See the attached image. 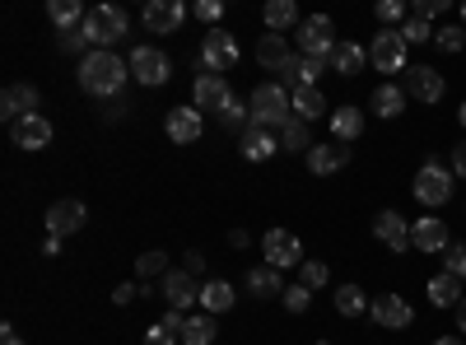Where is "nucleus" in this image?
Masks as SVG:
<instances>
[{
  "label": "nucleus",
  "instance_id": "3",
  "mask_svg": "<svg viewBox=\"0 0 466 345\" xmlns=\"http://www.w3.org/2000/svg\"><path fill=\"white\" fill-rule=\"evenodd\" d=\"M127 28H131V19H127V10L122 5H98V10H89V19H85V37H89V47L94 52H107L116 37H127Z\"/></svg>",
  "mask_w": 466,
  "mask_h": 345
},
{
  "label": "nucleus",
  "instance_id": "45",
  "mask_svg": "<svg viewBox=\"0 0 466 345\" xmlns=\"http://www.w3.org/2000/svg\"><path fill=\"white\" fill-rule=\"evenodd\" d=\"M219 15H224L219 0H201V5H197V19H206L210 28H219Z\"/></svg>",
  "mask_w": 466,
  "mask_h": 345
},
{
  "label": "nucleus",
  "instance_id": "12",
  "mask_svg": "<svg viewBox=\"0 0 466 345\" xmlns=\"http://www.w3.org/2000/svg\"><path fill=\"white\" fill-rule=\"evenodd\" d=\"M164 131H168V140H177V145H197V140L206 136V117H201L197 107H168Z\"/></svg>",
  "mask_w": 466,
  "mask_h": 345
},
{
  "label": "nucleus",
  "instance_id": "54",
  "mask_svg": "<svg viewBox=\"0 0 466 345\" xmlns=\"http://www.w3.org/2000/svg\"><path fill=\"white\" fill-rule=\"evenodd\" d=\"M457 331H461V336H466V299H461V303H457Z\"/></svg>",
  "mask_w": 466,
  "mask_h": 345
},
{
  "label": "nucleus",
  "instance_id": "44",
  "mask_svg": "<svg viewBox=\"0 0 466 345\" xmlns=\"http://www.w3.org/2000/svg\"><path fill=\"white\" fill-rule=\"evenodd\" d=\"M373 15H378V19H382V24H397V19H401V15H406V5H401V0H382V5H378V10H373Z\"/></svg>",
  "mask_w": 466,
  "mask_h": 345
},
{
  "label": "nucleus",
  "instance_id": "27",
  "mask_svg": "<svg viewBox=\"0 0 466 345\" xmlns=\"http://www.w3.org/2000/svg\"><path fill=\"white\" fill-rule=\"evenodd\" d=\"M360 131H364V112H360V107H336V112H331V136H336L340 145H350Z\"/></svg>",
  "mask_w": 466,
  "mask_h": 345
},
{
  "label": "nucleus",
  "instance_id": "52",
  "mask_svg": "<svg viewBox=\"0 0 466 345\" xmlns=\"http://www.w3.org/2000/svg\"><path fill=\"white\" fill-rule=\"evenodd\" d=\"M452 168H457V173H461V178H466V140H461V145H457V149H452Z\"/></svg>",
  "mask_w": 466,
  "mask_h": 345
},
{
  "label": "nucleus",
  "instance_id": "37",
  "mask_svg": "<svg viewBox=\"0 0 466 345\" xmlns=\"http://www.w3.org/2000/svg\"><path fill=\"white\" fill-rule=\"evenodd\" d=\"M219 122H224L228 131H238V127L248 131V127H252V107H248L243 98H233V103H228V107L219 112Z\"/></svg>",
  "mask_w": 466,
  "mask_h": 345
},
{
  "label": "nucleus",
  "instance_id": "39",
  "mask_svg": "<svg viewBox=\"0 0 466 345\" xmlns=\"http://www.w3.org/2000/svg\"><path fill=\"white\" fill-rule=\"evenodd\" d=\"M443 271H448L452 280H466V243H452V248L443 252Z\"/></svg>",
  "mask_w": 466,
  "mask_h": 345
},
{
  "label": "nucleus",
  "instance_id": "29",
  "mask_svg": "<svg viewBox=\"0 0 466 345\" xmlns=\"http://www.w3.org/2000/svg\"><path fill=\"white\" fill-rule=\"evenodd\" d=\"M299 5H294V0H270V5H266V28L270 33H285V28H294L299 33Z\"/></svg>",
  "mask_w": 466,
  "mask_h": 345
},
{
  "label": "nucleus",
  "instance_id": "47",
  "mask_svg": "<svg viewBox=\"0 0 466 345\" xmlns=\"http://www.w3.org/2000/svg\"><path fill=\"white\" fill-rule=\"evenodd\" d=\"M159 327H164V331H173V336H177V340H182V327H187V318H182V313H177V309H168V313H164V318H159Z\"/></svg>",
  "mask_w": 466,
  "mask_h": 345
},
{
  "label": "nucleus",
  "instance_id": "49",
  "mask_svg": "<svg viewBox=\"0 0 466 345\" xmlns=\"http://www.w3.org/2000/svg\"><path fill=\"white\" fill-rule=\"evenodd\" d=\"M443 10H448V0H420V5H415L420 19H434V15H443Z\"/></svg>",
  "mask_w": 466,
  "mask_h": 345
},
{
  "label": "nucleus",
  "instance_id": "38",
  "mask_svg": "<svg viewBox=\"0 0 466 345\" xmlns=\"http://www.w3.org/2000/svg\"><path fill=\"white\" fill-rule=\"evenodd\" d=\"M401 37H406V47H415V43H434V28H430V19L410 15V19L401 24Z\"/></svg>",
  "mask_w": 466,
  "mask_h": 345
},
{
  "label": "nucleus",
  "instance_id": "42",
  "mask_svg": "<svg viewBox=\"0 0 466 345\" xmlns=\"http://www.w3.org/2000/svg\"><path fill=\"white\" fill-rule=\"evenodd\" d=\"M285 303H289V313H308L313 289H308V285H289V289H285Z\"/></svg>",
  "mask_w": 466,
  "mask_h": 345
},
{
  "label": "nucleus",
  "instance_id": "6",
  "mask_svg": "<svg viewBox=\"0 0 466 345\" xmlns=\"http://www.w3.org/2000/svg\"><path fill=\"white\" fill-rule=\"evenodd\" d=\"M294 37H299V47H303V56H318V61H331V52H336V28H331V19H327V15H313V19H303Z\"/></svg>",
  "mask_w": 466,
  "mask_h": 345
},
{
  "label": "nucleus",
  "instance_id": "21",
  "mask_svg": "<svg viewBox=\"0 0 466 345\" xmlns=\"http://www.w3.org/2000/svg\"><path fill=\"white\" fill-rule=\"evenodd\" d=\"M0 112H5V122L33 117V112H37V89L33 85H10L5 94H0Z\"/></svg>",
  "mask_w": 466,
  "mask_h": 345
},
{
  "label": "nucleus",
  "instance_id": "57",
  "mask_svg": "<svg viewBox=\"0 0 466 345\" xmlns=\"http://www.w3.org/2000/svg\"><path fill=\"white\" fill-rule=\"evenodd\" d=\"M322 345H327V340H322Z\"/></svg>",
  "mask_w": 466,
  "mask_h": 345
},
{
  "label": "nucleus",
  "instance_id": "35",
  "mask_svg": "<svg viewBox=\"0 0 466 345\" xmlns=\"http://www.w3.org/2000/svg\"><path fill=\"white\" fill-rule=\"evenodd\" d=\"M215 318L210 313H201V318H187V327H182V345H215Z\"/></svg>",
  "mask_w": 466,
  "mask_h": 345
},
{
  "label": "nucleus",
  "instance_id": "20",
  "mask_svg": "<svg viewBox=\"0 0 466 345\" xmlns=\"http://www.w3.org/2000/svg\"><path fill=\"white\" fill-rule=\"evenodd\" d=\"M345 164H350V145H340V140H331V145H313V149H308V168H313L318 178L340 173Z\"/></svg>",
  "mask_w": 466,
  "mask_h": 345
},
{
  "label": "nucleus",
  "instance_id": "1",
  "mask_svg": "<svg viewBox=\"0 0 466 345\" xmlns=\"http://www.w3.org/2000/svg\"><path fill=\"white\" fill-rule=\"evenodd\" d=\"M131 80V61H122L116 52H89L80 61V89L94 98H116Z\"/></svg>",
  "mask_w": 466,
  "mask_h": 345
},
{
  "label": "nucleus",
  "instance_id": "50",
  "mask_svg": "<svg viewBox=\"0 0 466 345\" xmlns=\"http://www.w3.org/2000/svg\"><path fill=\"white\" fill-rule=\"evenodd\" d=\"M136 299V285H116V294H112V303H122V309H127V303Z\"/></svg>",
  "mask_w": 466,
  "mask_h": 345
},
{
  "label": "nucleus",
  "instance_id": "22",
  "mask_svg": "<svg viewBox=\"0 0 466 345\" xmlns=\"http://www.w3.org/2000/svg\"><path fill=\"white\" fill-rule=\"evenodd\" d=\"M164 299H168V309H187V303H201V289L197 280H191V271H168L164 276Z\"/></svg>",
  "mask_w": 466,
  "mask_h": 345
},
{
  "label": "nucleus",
  "instance_id": "5",
  "mask_svg": "<svg viewBox=\"0 0 466 345\" xmlns=\"http://www.w3.org/2000/svg\"><path fill=\"white\" fill-rule=\"evenodd\" d=\"M369 61L382 70V75H406V37L401 28H382L369 47Z\"/></svg>",
  "mask_w": 466,
  "mask_h": 345
},
{
  "label": "nucleus",
  "instance_id": "4",
  "mask_svg": "<svg viewBox=\"0 0 466 345\" xmlns=\"http://www.w3.org/2000/svg\"><path fill=\"white\" fill-rule=\"evenodd\" d=\"M238 37L233 33H224V28H210L206 37H201V61H197V70L201 75H224V70H233L238 66Z\"/></svg>",
  "mask_w": 466,
  "mask_h": 345
},
{
  "label": "nucleus",
  "instance_id": "43",
  "mask_svg": "<svg viewBox=\"0 0 466 345\" xmlns=\"http://www.w3.org/2000/svg\"><path fill=\"white\" fill-rule=\"evenodd\" d=\"M434 43H439L443 52H461V47H466V33H461V28H439Z\"/></svg>",
  "mask_w": 466,
  "mask_h": 345
},
{
  "label": "nucleus",
  "instance_id": "46",
  "mask_svg": "<svg viewBox=\"0 0 466 345\" xmlns=\"http://www.w3.org/2000/svg\"><path fill=\"white\" fill-rule=\"evenodd\" d=\"M61 47H66V52H85V47H89V37H85L80 28H75V33H61ZM85 56H89V52H85Z\"/></svg>",
  "mask_w": 466,
  "mask_h": 345
},
{
  "label": "nucleus",
  "instance_id": "9",
  "mask_svg": "<svg viewBox=\"0 0 466 345\" xmlns=\"http://www.w3.org/2000/svg\"><path fill=\"white\" fill-rule=\"evenodd\" d=\"M448 197H452V173L439 168V164H424L415 173V201L420 206H443Z\"/></svg>",
  "mask_w": 466,
  "mask_h": 345
},
{
  "label": "nucleus",
  "instance_id": "10",
  "mask_svg": "<svg viewBox=\"0 0 466 345\" xmlns=\"http://www.w3.org/2000/svg\"><path fill=\"white\" fill-rule=\"evenodd\" d=\"M85 219H89L85 201H70V197L56 201V206L47 210V238H70V234H80Z\"/></svg>",
  "mask_w": 466,
  "mask_h": 345
},
{
  "label": "nucleus",
  "instance_id": "19",
  "mask_svg": "<svg viewBox=\"0 0 466 345\" xmlns=\"http://www.w3.org/2000/svg\"><path fill=\"white\" fill-rule=\"evenodd\" d=\"M257 66H266V70H289L294 66V52H289V37L285 33H266L261 43H257Z\"/></svg>",
  "mask_w": 466,
  "mask_h": 345
},
{
  "label": "nucleus",
  "instance_id": "2",
  "mask_svg": "<svg viewBox=\"0 0 466 345\" xmlns=\"http://www.w3.org/2000/svg\"><path fill=\"white\" fill-rule=\"evenodd\" d=\"M248 107H252V127H266V131H285L294 122V98L280 85H257Z\"/></svg>",
  "mask_w": 466,
  "mask_h": 345
},
{
  "label": "nucleus",
  "instance_id": "7",
  "mask_svg": "<svg viewBox=\"0 0 466 345\" xmlns=\"http://www.w3.org/2000/svg\"><path fill=\"white\" fill-rule=\"evenodd\" d=\"M131 75L140 85H149V89H159V85H168V75H173V61L159 52V47H136L131 52Z\"/></svg>",
  "mask_w": 466,
  "mask_h": 345
},
{
  "label": "nucleus",
  "instance_id": "32",
  "mask_svg": "<svg viewBox=\"0 0 466 345\" xmlns=\"http://www.w3.org/2000/svg\"><path fill=\"white\" fill-rule=\"evenodd\" d=\"M430 303H434V309H452V303H461V280H452L448 271H439L430 280Z\"/></svg>",
  "mask_w": 466,
  "mask_h": 345
},
{
  "label": "nucleus",
  "instance_id": "48",
  "mask_svg": "<svg viewBox=\"0 0 466 345\" xmlns=\"http://www.w3.org/2000/svg\"><path fill=\"white\" fill-rule=\"evenodd\" d=\"M145 345H177V336H173V331H164L159 322H154V327L145 331Z\"/></svg>",
  "mask_w": 466,
  "mask_h": 345
},
{
  "label": "nucleus",
  "instance_id": "15",
  "mask_svg": "<svg viewBox=\"0 0 466 345\" xmlns=\"http://www.w3.org/2000/svg\"><path fill=\"white\" fill-rule=\"evenodd\" d=\"M373 238L387 243L392 252H406L410 248V224L401 219V210H378L373 215Z\"/></svg>",
  "mask_w": 466,
  "mask_h": 345
},
{
  "label": "nucleus",
  "instance_id": "36",
  "mask_svg": "<svg viewBox=\"0 0 466 345\" xmlns=\"http://www.w3.org/2000/svg\"><path fill=\"white\" fill-rule=\"evenodd\" d=\"M280 149H303V155H308V149H313V131H308V122H289L285 131H280Z\"/></svg>",
  "mask_w": 466,
  "mask_h": 345
},
{
  "label": "nucleus",
  "instance_id": "8",
  "mask_svg": "<svg viewBox=\"0 0 466 345\" xmlns=\"http://www.w3.org/2000/svg\"><path fill=\"white\" fill-rule=\"evenodd\" d=\"M261 252H266V266H276V271L303 266V243L289 234V228H270V234L261 238Z\"/></svg>",
  "mask_w": 466,
  "mask_h": 345
},
{
  "label": "nucleus",
  "instance_id": "11",
  "mask_svg": "<svg viewBox=\"0 0 466 345\" xmlns=\"http://www.w3.org/2000/svg\"><path fill=\"white\" fill-rule=\"evenodd\" d=\"M233 103V94H228V85H224V75H197V89H191V107L201 112H224Z\"/></svg>",
  "mask_w": 466,
  "mask_h": 345
},
{
  "label": "nucleus",
  "instance_id": "41",
  "mask_svg": "<svg viewBox=\"0 0 466 345\" xmlns=\"http://www.w3.org/2000/svg\"><path fill=\"white\" fill-rule=\"evenodd\" d=\"M299 271H303V280H299V285H308V289H318V285H327V261H303Z\"/></svg>",
  "mask_w": 466,
  "mask_h": 345
},
{
  "label": "nucleus",
  "instance_id": "33",
  "mask_svg": "<svg viewBox=\"0 0 466 345\" xmlns=\"http://www.w3.org/2000/svg\"><path fill=\"white\" fill-rule=\"evenodd\" d=\"M331 70H336V75H360V70H364V47H360V43H336Z\"/></svg>",
  "mask_w": 466,
  "mask_h": 345
},
{
  "label": "nucleus",
  "instance_id": "40",
  "mask_svg": "<svg viewBox=\"0 0 466 345\" xmlns=\"http://www.w3.org/2000/svg\"><path fill=\"white\" fill-rule=\"evenodd\" d=\"M136 271H140V276H168L173 266H168V257H164V252H145V257L136 261Z\"/></svg>",
  "mask_w": 466,
  "mask_h": 345
},
{
  "label": "nucleus",
  "instance_id": "18",
  "mask_svg": "<svg viewBox=\"0 0 466 345\" xmlns=\"http://www.w3.org/2000/svg\"><path fill=\"white\" fill-rule=\"evenodd\" d=\"M369 313H373L378 327H397V331L415 322V309H410L401 294H382V299H373V309H369Z\"/></svg>",
  "mask_w": 466,
  "mask_h": 345
},
{
  "label": "nucleus",
  "instance_id": "14",
  "mask_svg": "<svg viewBox=\"0 0 466 345\" xmlns=\"http://www.w3.org/2000/svg\"><path fill=\"white\" fill-rule=\"evenodd\" d=\"M401 80H406V94L420 98V103H439L443 98V75L434 66H406Z\"/></svg>",
  "mask_w": 466,
  "mask_h": 345
},
{
  "label": "nucleus",
  "instance_id": "53",
  "mask_svg": "<svg viewBox=\"0 0 466 345\" xmlns=\"http://www.w3.org/2000/svg\"><path fill=\"white\" fill-rule=\"evenodd\" d=\"M0 345H19V336H15V327H10V322L0 327Z\"/></svg>",
  "mask_w": 466,
  "mask_h": 345
},
{
  "label": "nucleus",
  "instance_id": "23",
  "mask_svg": "<svg viewBox=\"0 0 466 345\" xmlns=\"http://www.w3.org/2000/svg\"><path fill=\"white\" fill-rule=\"evenodd\" d=\"M276 149H280V136L276 131H266V127H248L243 131V159L248 164H266Z\"/></svg>",
  "mask_w": 466,
  "mask_h": 345
},
{
  "label": "nucleus",
  "instance_id": "34",
  "mask_svg": "<svg viewBox=\"0 0 466 345\" xmlns=\"http://www.w3.org/2000/svg\"><path fill=\"white\" fill-rule=\"evenodd\" d=\"M364 309H373V303L364 299L360 285H340V289H336V313H340V318H364Z\"/></svg>",
  "mask_w": 466,
  "mask_h": 345
},
{
  "label": "nucleus",
  "instance_id": "28",
  "mask_svg": "<svg viewBox=\"0 0 466 345\" xmlns=\"http://www.w3.org/2000/svg\"><path fill=\"white\" fill-rule=\"evenodd\" d=\"M327 70V61H318V56H294V66L285 70L289 75V80H294V89H318V75Z\"/></svg>",
  "mask_w": 466,
  "mask_h": 345
},
{
  "label": "nucleus",
  "instance_id": "16",
  "mask_svg": "<svg viewBox=\"0 0 466 345\" xmlns=\"http://www.w3.org/2000/svg\"><path fill=\"white\" fill-rule=\"evenodd\" d=\"M410 248H420V252H448V248H452V238H448V224H443L439 215H424V219H415V224H410Z\"/></svg>",
  "mask_w": 466,
  "mask_h": 345
},
{
  "label": "nucleus",
  "instance_id": "26",
  "mask_svg": "<svg viewBox=\"0 0 466 345\" xmlns=\"http://www.w3.org/2000/svg\"><path fill=\"white\" fill-rule=\"evenodd\" d=\"M406 107V89L401 85H378L373 98H369V112H378V117H401Z\"/></svg>",
  "mask_w": 466,
  "mask_h": 345
},
{
  "label": "nucleus",
  "instance_id": "24",
  "mask_svg": "<svg viewBox=\"0 0 466 345\" xmlns=\"http://www.w3.org/2000/svg\"><path fill=\"white\" fill-rule=\"evenodd\" d=\"M248 289L257 294V299H285V280H280V271H276V266H252V271H248Z\"/></svg>",
  "mask_w": 466,
  "mask_h": 345
},
{
  "label": "nucleus",
  "instance_id": "17",
  "mask_svg": "<svg viewBox=\"0 0 466 345\" xmlns=\"http://www.w3.org/2000/svg\"><path fill=\"white\" fill-rule=\"evenodd\" d=\"M10 136H15L19 149H47L52 145V122L43 117V112H33V117L10 122Z\"/></svg>",
  "mask_w": 466,
  "mask_h": 345
},
{
  "label": "nucleus",
  "instance_id": "31",
  "mask_svg": "<svg viewBox=\"0 0 466 345\" xmlns=\"http://www.w3.org/2000/svg\"><path fill=\"white\" fill-rule=\"evenodd\" d=\"M201 309L215 318V313H228L233 309V285L228 280H210V285H201Z\"/></svg>",
  "mask_w": 466,
  "mask_h": 345
},
{
  "label": "nucleus",
  "instance_id": "13",
  "mask_svg": "<svg viewBox=\"0 0 466 345\" xmlns=\"http://www.w3.org/2000/svg\"><path fill=\"white\" fill-rule=\"evenodd\" d=\"M182 19H187V10L177 5V0H149V5L140 10V24H145L149 33H159V37L177 33V28H182Z\"/></svg>",
  "mask_w": 466,
  "mask_h": 345
},
{
  "label": "nucleus",
  "instance_id": "25",
  "mask_svg": "<svg viewBox=\"0 0 466 345\" xmlns=\"http://www.w3.org/2000/svg\"><path fill=\"white\" fill-rule=\"evenodd\" d=\"M47 19L61 28V33H75V28H85V10H80V0H47Z\"/></svg>",
  "mask_w": 466,
  "mask_h": 345
},
{
  "label": "nucleus",
  "instance_id": "30",
  "mask_svg": "<svg viewBox=\"0 0 466 345\" xmlns=\"http://www.w3.org/2000/svg\"><path fill=\"white\" fill-rule=\"evenodd\" d=\"M289 98H294V117H299V122H318V117H327V98H322L318 89H294Z\"/></svg>",
  "mask_w": 466,
  "mask_h": 345
},
{
  "label": "nucleus",
  "instance_id": "51",
  "mask_svg": "<svg viewBox=\"0 0 466 345\" xmlns=\"http://www.w3.org/2000/svg\"><path fill=\"white\" fill-rule=\"evenodd\" d=\"M187 271L201 276V271H206V257H201V252H187Z\"/></svg>",
  "mask_w": 466,
  "mask_h": 345
},
{
  "label": "nucleus",
  "instance_id": "55",
  "mask_svg": "<svg viewBox=\"0 0 466 345\" xmlns=\"http://www.w3.org/2000/svg\"><path fill=\"white\" fill-rule=\"evenodd\" d=\"M434 345H466V340H461V336H439Z\"/></svg>",
  "mask_w": 466,
  "mask_h": 345
},
{
  "label": "nucleus",
  "instance_id": "56",
  "mask_svg": "<svg viewBox=\"0 0 466 345\" xmlns=\"http://www.w3.org/2000/svg\"><path fill=\"white\" fill-rule=\"evenodd\" d=\"M457 117H461V127H466V103H461V112H457Z\"/></svg>",
  "mask_w": 466,
  "mask_h": 345
}]
</instances>
